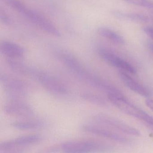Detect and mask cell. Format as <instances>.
I'll return each mask as SVG.
<instances>
[{
	"mask_svg": "<svg viewBox=\"0 0 153 153\" xmlns=\"http://www.w3.org/2000/svg\"><path fill=\"white\" fill-rule=\"evenodd\" d=\"M3 1L7 6L25 16L43 31L56 37L61 36L59 29L49 19L40 13L30 9L18 0Z\"/></svg>",
	"mask_w": 153,
	"mask_h": 153,
	"instance_id": "1",
	"label": "cell"
},
{
	"mask_svg": "<svg viewBox=\"0 0 153 153\" xmlns=\"http://www.w3.org/2000/svg\"><path fill=\"white\" fill-rule=\"evenodd\" d=\"M111 102L120 111L126 114L135 117L148 125H153V117L136 106L122 95L108 94Z\"/></svg>",
	"mask_w": 153,
	"mask_h": 153,
	"instance_id": "2",
	"label": "cell"
},
{
	"mask_svg": "<svg viewBox=\"0 0 153 153\" xmlns=\"http://www.w3.org/2000/svg\"><path fill=\"white\" fill-rule=\"evenodd\" d=\"M0 80L8 97L11 100H19L29 92L28 84L22 79L6 74H1Z\"/></svg>",
	"mask_w": 153,
	"mask_h": 153,
	"instance_id": "3",
	"label": "cell"
},
{
	"mask_svg": "<svg viewBox=\"0 0 153 153\" xmlns=\"http://www.w3.org/2000/svg\"><path fill=\"white\" fill-rule=\"evenodd\" d=\"M29 76L39 82L47 91L58 95H63L68 93L66 87L51 75L42 71L32 68Z\"/></svg>",
	"mask_w": 153,
	"mask_h": 153,
	"instance_id": "4",
	"label": "cell"
},
{
	"mask_svg": "<svg viewBox=\"0 0 153 153\" xmlns=\"http://www.w3.org/2000/svg\"><path fill=\"white\" fill-rule=\"evenodd\" d=\"M61 148L66 153H80L105 150L109 146L94 140H72L64 142Z\"/></svg>",
	"mask_w": 153,
	"mask_h": 153,
	"instance_id": "5",
	"label": "cell"
},
{
	"mask_svg": "<svg viewBox=\"0 0 153 153\" xmlns=\"http://www.w3.org/2000/svg\"><path fill=\"white\" fill-rule=\"evenodd\" d=\"M93 119L97 123L111 127L128 135L136 137H139L141 135L138 130L128 125L122 121L109 115L103 114H96L94 116Z\"/></svg>",
	"mask_w": 153,
	"mask_h": 153,
	"instance_id": "6",
	"label": "cell"
},
{
	"mask_svg": "<svg viewBox=\"0 0 153 153\" xmlns=\"http://www.w3.org/2000/svg\"><path fill=\"white\" fill-rule=\"evenodd\" d=\"M97 51L99 56L111 66L119 68L131 74H136V69L132 65L116 54L102 47L98 48Z\"/></svg>",
	"mask_w": 153,
	"mask_h": 153,
	"instance_id": "7",
	"label": "cell"
},
{
	"mask_svg": "<svg viewBox=\"0 0 153 153\" xmlns=\"http://www.w3.org/2000/svg\"><path fill=\"white\" fill-rule=\"evenodd\" d=\"M4 111L8 115L28 118L34 115L32 107L26 103L20 100H11L5 105Z\"/></svg>",
	"mask_w": 153,
	"mask_h": 153,
	"instance_id": "8",
	"label": "cell"
},
{
	"mask_svg": "<svg viewBox=\"0 0 153 153\" xmlns=\"http://www.w3.org/2000/svg\"><path fill=\"white\" fill-rule=\"evenodd\" d=\"M57 56L62 62L74 73L82 78L87 71L80 61L72 53L64 50H59Z\"/></svg>",
	"mask_w": 153,
	"mask_h": 153,
	"instance_id": "9",
	"label": "cell"
},
{
	"mask_svg": "<svg viewBox=\"0 0 153 153\" xmlns=\"http://www.w3.org/2000/svg\"><path fill=\"white\" fill-rule=\"evenodd\" d=\"M81 128L84 131L92 133L102 137L106 138L121 143H128L129 140L118 133L106 129L91 125H82Z\"/></svg>",
	"mask_w": 153,
	"mask_h": 153,
	"instance_id": "10",
	"label": "cell"
},
{
	"mask_svg": "<svg viewBox=\"0 0 153 153\" xmlns=\"http://www.w3.org/2000/svg\"><path fill=\"white\" fill-rule=\"evenodd\" d=\"M42 137L40 135H27L19 137L16 139L3 142L0 144V150H8L18 146H27L41 142Z\"/></svg>",
	"mask_w": 153,
	"mask_h": 153,
	"instance_id": "11",
	"label": "cell"
},
{
	"mask_svg": "<svg viewBox=\"0 0 153 153\" xmlns=\"http://www.w3.org/2000/svg\"><path fill=\"white\" fill-rule=\"evenodd\" d=\"M0 51L10 59H20L25 53V49L21 45L9 41H2L0 43Z\"/></svg>",
	"mask_w": 153,
	"mask_h": 153,
	"instance_id": "12",
	"label": "cell"
},
{
	"mask_svg": "<svg viewBox=\"0 0 153 153\" xmlns=\"http://www.w3.org/2000/svg\"><path fill=\"white\" fill-rule=\"evenodd\" d=\"M119 74L123 82L130 89L141 96L149 97L150 95V92L148 89L136 81L126 71H120Z\"/></svg>",
	"mask_w": 153,
	"mask_h": 153,
	"instance_id": "13",
	"label": "cell"
},
{
	"mask_svg": "<svg viewBox=\"0 0 153 153\" xmlns=\"http://www.w3.org/2000/svg\"><path fill=\"white\" fill-rule=\"evenodd\" d=\"M112 15L115 17L127 19L133 22L140 23H148L151 19L146 15L137 13H127L119 10L112 11Z\"/></svg>",
	"mask_w": 153,
	"mask_h": 153,
	"instance_id": "14",
	"label": "cell"
},
{
	"mask_svg": "<svg viewBox=\"0 0 153 153\" xmlns=\"http://www.w3.org/2000/svg\"><path fill=\"white\" fill-rule=\"evenodd\" d=\"M7 62L10 69L15 73L24 76H29L32 68L16 59L8 58Z\"/></svg>",
	"mask_w": 153,
	"mask_h": 153,
	"instance_id": "15",
	"label": "cell"
},
{
	"mask_svg": "<svg viewBox=\"0 0 153 153\" xmlns=\"http://www.w3.org/2000/svg\"><path fill=\"white\" fill-rule=\"evenodd\" d=\"M97 32L101 36L116 44L123 45L125 43V40L121 36L109 28L104 27H99L97 29Z\"/></svg>",
	"mask_w": 153,
	"mask_h": 153,
	"instance_id": "16",
	"label": "cell"
},
{
	"mask_svg": "<svg viewBox=\"0 0 153 153\" xmlns=\"http://www.w3.org/2000/svg\"><path fill=\"white\" fill-rule=\"evenodd\" d=\"M42 122L38 121H30L14 122L11 123V125L15 128L22 130H30L40 128L43 126Z\"/></svg>",
	"mask_w": 153,
	"mask_h": 153,
	"instance_id": "17",
	"label": "cell"
},
{
	"mask_svg": "<svg viewBox=\"0 0 153 153\" xmlns=\"http://www.w3.org/2000/svg\"><path fill=\"white\" fill-rule=\"evenodd\" d=\"M81 97L85 101L100 106H105L106 102L102 97L89 93H82Z\"/></svg>",
	"mask_w": 153,
	"mask_h": 153,
	"instance_id": "18",
	"label": "cell"
},
{
	"mask_svg": "<svg viewBox=\"0 0 153 153\" xmlns=\"http://www.w3.org/2000/svg\"><path fill=\"white\" fill-rule=\"evenodd\" d=\"M124 1L149 9L153 10V2L149 0H123Z\"/></svg>",
	"mask_w": 153,
	"mask_h": 153,
	"instance_id": "19",
	"label": "cell"
},
{
	"mask_svg": "<svg viewBox=\"0 0 153 153\" xmlns=\"http://www.w3.org/2000/svg\"><path fill=\"white\" fill-rule=\"evenodd\" d=\"M0 18L1 22L7 25H10L13 23L10 16L5 11L1 10L0 12Z\"/></svg>",
	"mask_w": 153,
	"mask_h": 153,
	"instance_id": "20",
	"label": "cell"
},
{
	"mask_svg": "<svg viewBox=\"0 0 153 153\" xmlns=\"http://www.w3.org/2000/svg\"><path fill=\"white\" fill-rule=\"evenodd\" d=\"M143 31L144 33L151 39L153 40V28L151 27H145L143 28Z\"/></svg>",
	"mask_w": 153,
	"mask_h": 153,
	"instance_id": "21",
	"label": "cell"
},
{
	"mask_svg": "<svg viewBox=\"0 0 153 153\" xmlns=\"http://www.w3.org/2000/svg\"><path fill=\"white\" fill-rule=\"evenodd\" d=\"M145 102L147 107L153 111V99H147L146 100Z\"/></svg>",
	"mask_w": 153,
	"mask_h": 153,
	"instance_id": "22",
	"label": "cell"
},
{
	"mask_svg": "<svg viewBox=\"0 0 153 153\" xmlns=\"http://www.w3.org/2000/svg\"><path fill=\"white\" fill-rule=\"evenodd\" d=\"M149 49L151 50V51L153 53V44L149 43Z\"/></svg>",
	"mask_w": 153,
	"mask_h": 153,
	"instance_id": "23",
	"label": "cell"
},
{
	"mask_svg": "<svg viewBox=\"0 0 153 153\" xmlns=\"http://www.w3.org/2000/svg\"><path fill=\"white\" fill-rule=\"evenodd\" d=\"M147 125L148 127L149 128L151 129L153 131V125H148V124H147Z\"/></svg>",
	"mask_w": 153,
	"mask_h": 153,
	"instance_id": "24",
	"label": "cell"
}]
</instances>
